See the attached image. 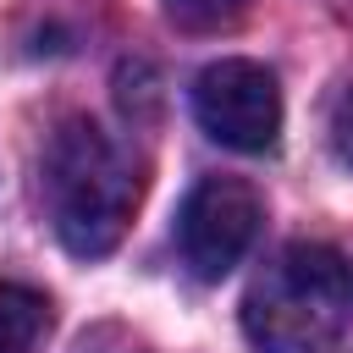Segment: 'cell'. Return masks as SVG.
Returning a JSON list of instances; mask_svg holds the SVG:
<instances>
[{
  "mask_svg": "<svg viewBox=\"0 0 353 353\" xmlns=\"http://www.w3.org/2000/svg\"><path fill=\"white\" fill-rule=\"evenodd\" d=\"M50 298L22 287V281H0V353H39L50 336Z\"/></svg>",
  "mask_w": 353,
  "mask_h": 353,
  "instance_id": "cell-5",
  "label": "cell"
},
{
  "mask_svg": "<svg viewBox=\"0 0 353 353\" xmlns=\"http://www.w3.org/2000/svg\"><path fill=\"white\" fill-rule=\"evenodd\" d=\"M143 176L138 160L88 116H66L39 160V199H44V221L61 237L66 254L77 259H105L138 210Z\"/></svg>",
  "mask_w": 353,
  "mask_h": 353,
  "instance_id": "cell-1",
  "label": "cell"
},
{
  "mask_svg": "<svg viewBox=\"0 0 353 353\" xmlns=\"http://www.w3.org/2000/svg\"><path fill=\"white\" fill-rule=\"evenodd\" d=\"M353 325V265L331 243H287L243 292L254 353H325Z\"/></svg>",
  "mask_w": 353,
  "mask_h": 353,
  "instance_id": "cell-2",
  "label": "cell"
},
{
  "mask_svg": "<svg viewBox=\"0 0 353 353\" xmlns=\"http://www.w3.org/2000/svg\"><path fill=\"white\" fill-rule=\"evenodd\" d=\"M193 116L199 127L237 149V154H265L281 138V88L276 72L259 61H215L193 83Z\"/></svg>",
  "mask_w": 353,
  "mask_h": 353,
  "instance_id": "cell-4",
  "label": "cell"
},
{
  "mask_svg": "<svg viewBox=\"0 0 353 353\" xmlns=\"http://www.w3.org/2000/svg\"><path fill=\"white\" fill-rule=\"evenodd\" d=\"M325 132H331V149H336V160L353 171V83H347V88H336V99H331V116H325Z\"/></svg>",
  "mask_w": 353,
  "mask_h": 353,
  "instance_id": "cell-7",
  "label": "cell"
},
{
  "mask_svg": "<svg viewBox=\"0 0 353 353\" xmlns=\"http://www.w3.org/2000/svg\"><path fill=\"white\" fill-rule=\"evenodd\" d=\"M243 11H248V0H165L171 28H182V33H221Z\"/></svg>",
  "mask_w": 353,
  "mask_h": 353,
  "instance_id": "cell-6",
  "label": "cell"
},
{
  "mask_svg": "<svg viewBox=\"0 0 353 353\" xmlns=\"http://www.w3.org/2000/svg\"><path fill=\"white\" fill-rule=\"evenodd\" d=\"M265 204L243 176H204L176 210V254L199 281H221L259 237Z\"/></svg>",
  "mask_w": 353,
  "mask_h": 353,
  "instance_id": "cell-3",
  "label": "cell"
}]
</instances>
